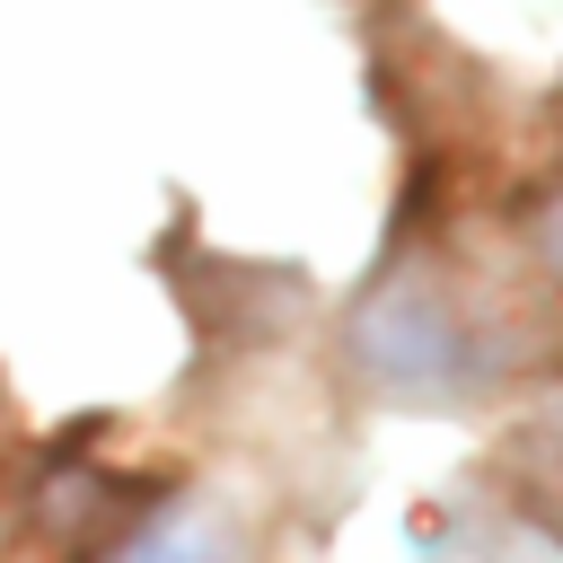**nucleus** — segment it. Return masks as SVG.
Segmentation results:
<instances>
[{
    "label": "nucleus",
    "instance_id": "1",
    "mask_svg": "<svg viewBox=\"0 0 563 563\" xmlns=\"http://www.w3.org/2000/svg\"><path fill=\"white\" fill-rule=\"evenodd\" d=\"M352 352H361V369L369 378H387V387H449L466 361V343H457V325H449V308L422 290V282H396V290H378L369 308H361V325H352Z\"/></svg>",
    "mask_w": 563,
    "mask_h": 563
},
{
    "label": "nucleus",
    "instance_id": "2",
    "mask_svg": "<svg viewBox=\"0 0 563 563\" xmlns=\"http://www.w3.org/2000/svg\"><path fill=\"white\" fill-rule=\"evenodd\" d=\"M545 264L563 273V194H554V211H545Z\"/></svg>",
    "mask_w": 563,
    "mask_h": 563
}]
</instances>
